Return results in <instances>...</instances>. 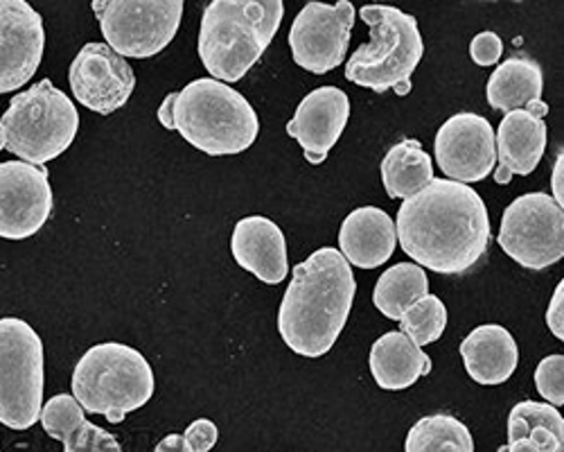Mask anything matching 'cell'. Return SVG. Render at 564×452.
Masks as SVG:
<instances>
[{"instance_id": "6da1fadb", "label": "cell", "mask_w": 564, "mask_h": 452, "mask_svg": "<svg viewBox=\"0 0 564 452\" xmlns=\"http://www.w3.org/2000/svg\"><path fill=\"white\" fill-rule=\"evenodd\" d=\"M402 251L436 275H463L488 251L492 232L481 195L452 179H434L402 202L395 222Z\"/></svg>"}, {"instance_id": "7a4b0ae2", "label": "cell", "mask_w": 564, "mask_h": 452, "mask_svg": "<svg viewBox=\"0 0 564 452\" xmlns=\"http://www.w3.org/2000/svg\"><path fill=\"white\" fill-rule=\"evenodd\" d=\"M357 294L352 267L335 247L316 249L292 271L280 301L278 331L294 353L323 357L337 344Z\"/></svg>"}, {"instance_id": "3957f363", "label": "cell", "mask_w": 564, "mask_h": 452, "mask_svg": "<svg viewBox=\"0 0 564 452\" xmlns=\"http://www.w3.org/2000/svg\"><path fill=\"white\" fill-rule=\"evenodd\" d=\"M159 120L208 157L242 154L260 133V120L251 103L213 77H199L170 94L159 107Z\"/></svg>"}, {"instance_id": "277c9868", "label": "cell", "mask_w": 564, "mask_h": 452, "mask_svg": "<svg viewBox=\"0 0 564 452\" xmlns=\"http://www.w3.org/2000/svg\"><path fill=\"white\" fill-rule=\"evenodd\" d=\"M285 6L282 0H213L206 6L197 51L217 82H240L271 45Z\"/></svg>"}, {"instance_id": "5b68a950", "label": "cell", "mask_w": 564, "mask_h": 452, "mask_svg": "<svg viewBox=\"0 0 564 452\" xmlns=\"http://www.w3.org/2000/svg\"><path fill=\"white\" fill-rule=\"evenodd\" d=\"M73 398L84 412L122 423L154 396V372L148 357L120 342L90 346L75 365Z\"/></svg>"}, {"instance_id": "8992f818", "label": "cell", "mask_w": 564, "mask_h": 452, "mask_svg": "<svg viewBox=\"0 0 564 452\" xmlns=\"http://www.w3.org/2000/svg\"><path fill=\"white\" fill-rule=\"evenodd\" d=\"M359 17L370 28V41L350 55L346 79L375 94L409 96L411 75L425 55L415 17L391 6H366Z\"/></svg>"}, {"instance_id": "52a82bcc", "label": "cell", "mask_w": 564, "mask_h": 452, "mask_svg": "<svg viewBox=\"0 0 564 452\" xmlns=\"http://www.w3.org/2000/svg\"><path fill=\"white\" fill-rule=\"evenodd\" d=\"M0 125L6 131V150L25 163L43 165L73 146L79 111L51 79H41L10 100Z\"/></svg>"}, {"instance_id": "ba28073f", "label": "cell", "mask_w": 564, "mask_h": 452, "mask_svg": "<svg viewBox=\"0 0 564 452\" xmlns=\"http://www.w3.org/2000/svg\"><path fill=\"white\" fill-rule=\"evenodd\" d=\"M43 342L36 331L19 320H0V423L30 430L43 407Z\"/></svg>"}, {"instance_id": "9c48e42d", "label": "cell", "mask_w": 564, "mask_h": 452, "mask_svg": "<svg viewBox=\"0 0 564 452\" xmlns=\"http://www.w3.org/2000/svg\"><path fill=\"white\" fill-rule=\"evenodd\" d=\"M109 49L122 60L165 51L183 19L181 0H96L90 6Z\"/></svg>"}, {"instance_id": "30bf717a", "label": "cell", "mask_w": 564, "mask_h": 452, "mask_svg": "<svg viewBox=\"0 0 564 452\" xmlns=\"http://www.w3.org/2000/svg\"><path fill=\"white\" fill-rule=\"evenodd\" d=\"M497 240L514 262L542 271L564 256V211L546 193H527L506 206Z\"/></svg>"}, {"instance_id": "8fae6325", "label": "cell", "mask_w": 564, "mask_h": 452, "mask_svg": "<svg viewBox=\"0 0 564 452\" xmlns=\"http://www.w3.org/2000/svg\"><path fill=\"white\" fill-rule=\"evenodd\" d=\"M357 10L350 0L337 6L307 3L290 30V49L294 62L314 75L339 68L350 49V34Z\"/></svg>"}, {"instance_id": "7c38bea8", "label": "cell", "mask_w": 564, "mask_h": 452, "mask_svg": "<svg viewBox=\"0 0 564 452\" xmlns=\"http://www.w3.org/2000/svg\"><path fill=\"white\" fill-rule=\"evenodd\" d=\"M53 206L48 170L21 161L0 163V238L25 240L36 236Z\"/></svg>"}, {"instance_id": "4fadbf2b", "label": "cell", "mask_w": 564, "mask_h": 452, "mask_svg": "<svg viewBox=\"0 0 564 452\" xmlns=\"http://www.w3.org/2000/svg\"><path fill=\"white\" fill-rule=\"evenodd\" d=\"M434 154L447 179L458 184H477L497 168L495 129L488 118L463 111L443 122L436 133Z\"/></svg>"}, {"instance_id": "5bb4252c", "label": "cell", "mask_w": 564, "mask_h": 452, "mask_svg": "<svg viewBox=\"0 0 564 452\" xmlns=\"http://www.w3.org/2000/svg\"><path fill=\"white\" fill-rule=\"evenodd\" d=\"M68 82L75 100L100 116L122 109L135 88L133 68L107 43H86L70 64Z\"/></svg>"}, {"instance_id": "9a60e30c", "label": "cell", "mask_w": 564, "mask_h": 452, "mask_svg": "<svg viewBox=\"0 0 564 452\" xmlns=\"http://www.w3.org/2000/svg\"><path fill=\"white\" fill-rule=\"evenodd\" d=\"M45 30L25 0H0V96L25 86L41 66Z\"/></svg>"}, {"instance_id": "2e32d148", "label": "cell", "mask_w": 564, "mask_h": 452, "mask_svg": "<svg viewBox=\"0 0 564 452\" xmlns=\"http://www.w3.org/2000/svg\"><path fill=\"white\" fill-rule=\"evenodd\" d=\"M350 120V98L339 86H318L307 94L294 118L288 125V133L299 141L307 163L321 165Z\"/></svg>"}, {"instance_id": "e0dca14e", "label": "cell", "mask_w": 564, "mask_h": 452, "mask_svg": "<svg viewBox=\"0 0 564 452\" xmlns=\"http://www.w3.org/2000/svg\"><path fill=\"white\" fill-rule=\"evenodd\" d=\"M230 254L245 271L267 286H278L290 275L285 234L264 215H249L235 224Z\"/></svg>"}, {"instance_id": "ac0fdd59", "label": "cell", "mask_w": 564, "mask_h": 452, "mask_svg": "<svg viewBox=\"0 0 564 452\" xmlns=\"http://www.w3.org/2000/svg\"><path fill=\"white\" fill-rule=\"evenodd\" d=\"M546 122L544 118L517 109L508 111L499 129L495 133V150H497V168L495 181L499 186H508L512 174H531L540 165L546 150Z\"/></svg>"}, {"instance_id": "d6986e66", "label": "cell", "mask_w": 564, "mask_h": 452, "mask_svg": "<svg viewBox=\"0 0 564 452\" xmlns=\"http://www.w3.org/2000/svg\"><path fill=\"white\" fill-rule=\"evenodd\" d=\"M398 247L395 222L378 206L355 208L339 229V251L348 265L378 269L389 262Z\"/></svg>"}, {"instance_id": "ffe728a7", "label": "cell", "mask_w": 564, "mask_h": 452, "mask_svg": "<svg viewBox=\"0 0 564 452\" xmlns=\"http://www.w3.org/2000/svg\"><path fill=\"white\" fill-rule=\"evenodd\" d=\"M460 357L469 378L492 387L506 383L514 374L520 348L503 326L484 324L460 342Z\"/></svg>"}, {"instance_id": "44dd1931", "label": "cell", "mask_w": 564, "mask_h": 452, "mask_svg": "<svg viewBox=\"0 0 564 452\" xmlns=\"http://www.w3.org/2000/svg\"><path fill=\"white\" fill-rule=\"evenodd\" d=\"M370 374L382 389L402 391L432 374V357L402 331L382 335L370 348Z\"/></svg>"}, {"instance_id": "7402d4cb", "label": "cell", "mask_w": 564, "mask_h": 452, "mask_svg": "<svg viewBox=\"0 0 564 452\" xmlns=\"http://www.w3.org/2000/svg\"><path fill=\"white\" fill-rule=\"evenodd\" d=\"M497 452H564V419L557 407L517 402L508 417V443Z\"/></svg>"}, {"instance_id": "603a6c76", "label": "cell", "mask_w": 564, "mask_h": 452, "mask_svg": "<svg viewBox=\"0 0 564 452\" xmlns=\"http://www.w3.org/2000/svg\"><path fill=\"white\" fill-rule=\"evenodd\" d=\"M542 66L527 55H514L495 68L486 86V98L492 109L508 114L542 100Z\"/></svg>"}, {"instance_id": "cb8c5ba5", "label": "cell", "mask_w": 564, "mask_h": 452, "mask_svg": "<svg viewBox=\"0 0 564 452\" xmlns=\"http://www.w3.org/2000/svg\"><path fill=\"white\" fill-rule=\"evenodd\" d=\"M432 157L413 139L393 146L382 161V181L391 200H409L434 181Z\"/></svg>"}, {"instance_id": "d4e9b609", "label": "cell", "mask_w": 564, "mask_h": 452, "mask_svg": "<svg viewBox=\"0 0 564 452\" xmlns=\"http://www.w3.org/2000/svg\"><path fill=\"white\" fill-rule=\"evenodd\" d=\"M425 294H430V279L425 269L415 262H398L389 267L375 283L372 303L387 320L400 322L404 310Z\"/></svg>"}, {"instance_id": "484cf974", "label": "cell", "mask_w": 564, "mask_h": 452, "mask_svg": "<svg viewBox=\"0 0 564 452\" xmlns=\"http://www.w3.org/2000/svg\"><path fill=\"white\" fill-rule=\"evenodd\" d=\"M404 452H475V439L456 417L432 415L409 430Z\"/></svg>"}, {"instance_id": "4316f807", "label": "cell", "mask_w": 564, "mask_h": 452, "mask_svg": "<svg viewBox=\"0 0 564 452\" xmlns=\"http://www.w3.org/2000/svg\"><path fill=\"white\" fill-rule=\"evenodd\" d=\"M400 324L402 333L415 346H430L438 342L445 333L447 308L436 294H425L404 310V314L400 316Z\"/></svg>"}, {"instance_id": "83f0119b", "label": "cell", "mask_w": 564, "mask_h": 452, "mask_svg": "<svg viewBox=\"0 0 564 452\" xmlns=\"http://www.w3.org/2000/svg\"><path fill=\"white\" fill-rule=\"evenodd\" d=\"M39 421L45 434L64 443L86 421V417L82 405L70 394H57L41 407Z\"/></svg>"}, {"instance_id": "f1b7e54d", "label": "cell", "mask_w": 564, "mask_h": 452, "mask_svg": "<svg viewBox=\"0 0 564 452\" xmlns=\"http://www.w3.org/2000/svg\"><path fill=\"white\" fill-rule=\"evenodd\" d=\"M64 452H122L118 439L105 428L84 421L66 441Z\"/></svg>"}, {"instance_id": "f546056e", "label": "cell", "mask_w": 564, "mask_h": 452, "mask_svg": "<svg viewBox=\"0 0 564 452\" xmlns=\"http://www.w3.org/2000/svg\"><path fill=\"white\" fill-rule=\"evenodd\" d=\"M535 387L549 405H564V355H549L540 362L535 369Z\"/></svg>"}, {"instance_id": "4dcf8cb0", "label": "cell", "mask_w": 564, "mask_h": 452, "mask_svg": "<svg viewBox=\"0 0 564 452\" xmlns=\"http://www.w3.org/2000/svg\"><path fill=\"white\" fill-rule=\"evenodd\" d=\"M503 55V41L497 32H479L469 43V57L477 66H495Z\"/></svg>"}, {"instance_id": "1f68e13d", "label": "cell", "mask_w": 564, "mask_h": 452, "mask_svg": "<svg viewBox=\"0 0 564 452\" xmlns=\"http://www.w3.org/2000/svg\"><path fill=\"white\" fill-rule=\"evenodd\" d=\"M183 437H185L187 445L193 448V452H210L219 439V430L210 419H199V421L187 426Z\"/></svg>"}, {"instance_id": "d6a6232c", "label": "cell", "mask_w": 564, "mask_h": 452, "mask_svg": "<svg viewBox=\"0 0 564 452\" xmlns=\"http://www.w3.org/2000/svg\"><path fill=\"white\" fill-rule=\"evenodd\" d=\"M546 326L560 342L564 340V281H560L546 308Z\"/></svg>"}, {"instance_id": "836d02e7", "label": "cell", "mask_w": 564, "mask_h": 452, "mask_svg": "<svg viewBox=\"0 0 564 452\" xmlns=\"http://www.w3.org/2000/svg\"><path fill=\"white\" fill-rule=\"evenodd\" d=\"M154 452H193V448L187 445L185 437H181V434H170V437H165L163 441L156 443Z\"/></svg>"}, {"instance_id": "e575fe53", "label": "cell", "mask_w": 564, "mask_h": 452, "mask_svg": "<svg viewBox=\"0 0 564 452\" xmlns=\"http://www.w3.org/2000/svg\"><path fill=\"white\" fill-rule=\"evenodd\" d=\"M562 170H564V157L560 154L553 168V176H551V189H553V202L555 204H564V195H562Z\"/></svg>"}, {"instance_id": "d590c367", "label": "cell", "mask_w": 564, "mask_h": 452, "mask_svg": "<svg viewBox=\"0 0 564 452\" xmlns=\"http://www.w3.org/2000/svg\"><path fill=\"white\" fill-rule=\"evenodd\" d=\"M527 111H531V114H535V116L544 118V116L549 114V105H546V103H542V100H538V103H531V105L527 107Z\"/></svg>"}, {"instance_id": "8d00e7d4", "label": "cell", "mask_w": 564, "mask_h": 452, "mask_svg": "<svg viewBox=\"0 0 564 452\" xmlns=\"http://www.w3.org/2000/svg\"><path fill=\"white\" fill-rule=\"evenodd\" d=\"M0 150H6V131H3V125H0Z\"/></svg>"}]
</instances>
